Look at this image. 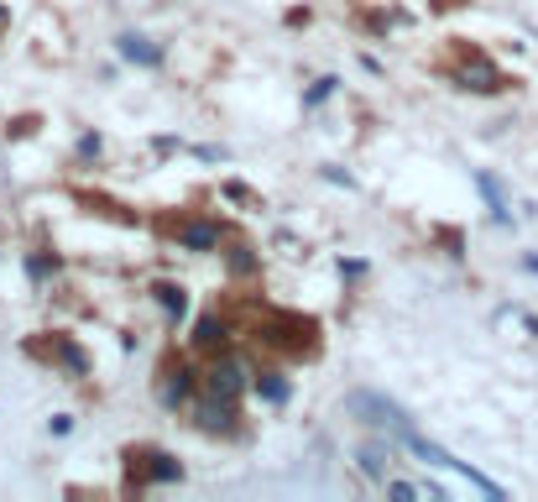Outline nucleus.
<instances>
[{
  "mask_svg": "<svg viewBox=\"0 0 538 502\" xmlns=\"http://www.w3.org/2000/svg\"><path fill=\"white\" fill-rule=\"evenodd\" d=\"M115 48H121V58L136 63V68H162V48L152 37H142V32H121V37H115Z\"/></svg>",
  "mask_w": 538,
  "mask_h": 502,
  "instance_id": "obj_10",
  "label": "nucleus"
},
{
  "mask_svg": "<svg viewBox=\"0 0 538 502\" xmlns=\"http://www.w3.org/2000/svg\"><path fill=\"white\" fill-rule=\"evenodd\" d=\"M178 246L183 251H220V220H178Z\"/></svg>",
  "mask_w": 538,
  "mask_h": 502,
  "instance_id": "obj_9",
  "label": "nucleus"
},
{
  "mask_svg": "<svg viewBox=\"0 0 538 502\" xmlns=\"http://www.w3.org/2000/svg\"><path fill=\"white\" fill-rule=\"evenodd\" d=\"M105 152V142H100V131H84L79 136V157H84V163H89V157H100Z\"/></svg>",
  "mask_w": 538,
  "mask_h": 502,
  "instance_id": "obj_19",
  "label": "nucleus"
},
{
  "mask_svg": "<svg viewBox=\"0 0 538 502\" xmlns=\"http://www.w3.org/2000/svg\"><path fill=\"white\" fill-rule=\"evenodd\" d=\"M361 471L371 476V482H387V466H392V445H361L356 450Z\"/></svg>",
  "mask_w": 538,
  "mask_h": 502,
  "instance_id": "obj_14",
  "label": "nucleus"
},
{
  "mask_svg": "<svg viewBox=\"0 0 538 502\" xmlns=\"http://www.w3.org/2000/svg\"><path fill=\"white\" fill-rule=\"evenodd\" d=\"M246 387H251V372L241 367L236 356H220V351H215V367L204 372V393H209V398H225V403H236V408H241Z\"/></svg>",
  "mask_w": 538,
  "mask_h": 502,
  "instance_id": "obj_4",
  "label": "nucleus"
},
{
  "mask_svg": "<svg viewBox=\"0 0 538 502\" xmlns=\"http://www.w3.org/2000/svg\"><path fill=\"white\" fill-rule=\"evenodd\" d=\"M131 461V482L136 487H162V482H183V466L173 461L168 450H142V455H126Z\"/></svg>",
  "mask_w": 538,
  "mask_h": 502,
  "instance_id": "obj_5",
  "label": "nucleus"
},
{
  "mask_svg": "<svg viewBox=\"0 0 538 502\" xmlns=\"http://www.w3.org/2000/svg\"><path fill=\"white\" fill-rule=\"evenodd\" d=\"M152 299L162 304V314H168V319L189 314V288H183V283H152Z\"/></svg>",
  "mask_w": 538,
  "mask_h": 502,
  "instance_id": "obj_13",
  "label": "nucleus"
},
{
  "mask_svg": "<svg viewBox=\"0 0 538 502\" xmlns=\"http://www.w3.org/2000/svg\"><path fill=\"white\" fill-rule=\"evenodd\" d=\"M340 278H366V262L361 257H340Z\"/></svg>",
  "mask_w": 538,
  "mask_h": 502,
  "instance_id": "obj_20",
  "label": "nucleus"
},
{
  "mask_svg": "<svg viewBox=\"0 0 538 502\" xmlns=\"http://www.w3.org/2000/svg\"><path fill=\"white\" fill-rule=\"evenodd\" d=\"M387 497H397V502H408V497H418V487H413V482H392V487H387Z\"/></svg>",
  "mask_w": 538,
  "mask_h": 502,
  "instance_id": "obj_21",
  "label": "nucleus"
},
{
  "mask_svg": "<svg viewBox=\"0 0 538 502\" xmlns=\"http://www.w3.org/2000/svg\"><path fill=\"white\" fill-rule=\"evenodd\" d=\"M6 21H11V11H6V6H0V27H6Z\"/></svg>",
  "mask_w": 538,
  "mask_h": 502,
  "instance_id": "obj_23",
  "label": "nucleus"
},
{
  "mask_svg": "<svg viewBox=\"0 0 538 502\" xmlns=\"http://www.w3.org/2000/svg\"><path fill=\"white\" fill-rule=\"evenodd\" d=\"M262 340L288 356H314L319 351V325L303 314H267L262 319Z\"/></svg>",
  "mask_w": 538,
  "mask_h": 502,
  "instance_id": "obj_2",
  "label": "nucleus"
},
{
  "mask_svg": "<svg viewBox=\"0 0 538 502\" xmlns=\"http://www.w3.org/2000/svg\"><path fill=\"white\" fill-rule=\"evenodd\" d=\"M199 382H204V377H199V372H194L183 356L162 361V372H157V403H162V408H173V414H178V408H189V403H194Z\"/></svg>",
  "mask_w": 538,
  "mask_h": 502,
  "instance_id": "obj_3",
  "label": "nucleus"
},
{
  "mask_svg": "<svg viewBox=\"0 0 538 502\" xmlns=\"http://www.w3.org/2000/svg\"><path fill=\"white\" fill-rule=\"evenodd\" d=\"M324 178H330V184H345V189H350V184H356V178H350L345 168H324Z\"/></svg>",
  "mask_w": 538,
  "mask_h": 502,
  "instance_id": "obj_22",
  "label": "nucleus"
},
{
  "mask_svg": "<svg viewBox=\"0 0 538 502\" xmlns=\"http://www.w3.org/2000/svg\"><path fill=\"white\" fill-rule=\"evenodd\" d=\"M225 267H230V278H251V272H262V257H256L251 246H230L225 251Z\"/></svg>",
  "mask_w": 538,
  "mask_h": 502,
  "instance_id": "obj_16",
  "label": "nucleus"
},
{
  "mask_svg": "<svg viewBox=\"0 0 538 502\" xmlns=\"http://www.w3.org/2000/svg\"><path fill=\"white\" fill-rule=\"evenodd\" d=\"M476 189H481V194H486V204H491V220L507 225V220H512V210H507V199H502V184H497V178H491V173H476Z\"/></svg>",
  "mask_w": 538,
  "mask_h": 502,
  "instance_id": "obj_15",
  "label": "nucleus"
},
{
  "mask_svg": "<svg viewBox=\"0 0 538 502\" xmlns=\"http://www.w3.org/2000/svg\"><path fill=\"white\" fill-rule=\"evenodd\" d=\"M194 429H199V435H236V403L204 393L194 403Z\"/></svg>",
  "mask_w": 538,
  "mask_h": 502,
  "instance_id": "obj_7",
  "label": "nucleus"
},
{
  "mask_svg": "<svg viewBox=\"0 0 538 502\" xmlns=\"http://www.w3.org/2000/svg\"><path fill=\"white\" fill-rule=\"evenodd\" d=\"M345 414L350 419H361V424H377V429H387V440L392 445H403L408 435H413V419H408V408H397L392 398H382V393H350L345 398Z\"/></svg>",
  "mask_w": 538,
  "mask_h": 502,
  "instance_id": "obj_1",
  "label": "nucleus"
},
{
  "mask_svg": "<svg viewBox=\"0 0 538 502\" xmlns=\"http://www.w3.org/2000/svg\"><path fill=\"white\" fill-rule=\"evenodd\" d=\"M335 89H340V79H335V74H324V79H314V84H309V95H303V105L314 110V105H324V100H330Z\"/></svg>",
  "mask_w": 538,
  "mask_h": 502,
  "instance_id": "obj_18",
  "label": "nucleus"
},
{
  "mask_svg": "<svg viewBox=\"0 0 538 502\" xmlns=\"http://www.w3.org/2000/svg\"><path fill=\"white\" fill-rule=\"evenodd\" d=\"M194 346L199 351H225L230 346V325H225L220 314H199L194 319Z\"/></svg>",
  "mask_w": 538,
  "mask_h": 502,
  "instance_id": "obj_11",
  "label": "nucleus"
},
{
  "mask_svg": "<svg viewBox=\"0 0 538 502\" xmlns=\"http://www.w3.org/2000/svg\"><path fill=\"white\" fill-rule=\"evenodd\" d=\"M455 84H460V89H471V95H497V89H507V79H502L481 53H471V58H465V63L455 68Z\"/></svg>",
  "mask_w": 538,
  "mask_h": 502,
  "instance_id": "obj_8",
  "label": "nucleus"
},
{
  "mask_svg": "<svg viewBox=\"0 0 538 502\" xmlns=\"http://www.w3.org/2000/svg\"><path fill=\"white\" fill-rule=\"evenodd\" d=\"M53 272H58V257H53V251H32V257H27V278H32V283H48Z\"/></svg>",
  "mask_w": 538,
  "mask_h": 502,
  "instance_id": "obj_17",
  "label": "nucleus"
},
{
  "mask_svg": "<svg viewBox=\"0 0 538 502\" xmlns=\"http://www.w3.org/2000/svg\"><path fill=\"white\" fill-rule=\"evenodd\" d=\"M251 387H256V398L272 403V408H288V398H293V387H288V377H283V372H256V377H251Z\"/></svg>",
  "mask_w": 538,
  "mask_h": 502,
  "instance_id": "obj_12",
  "label": "nucleus"
},
{
  "mask_svg": "<svg viewBox=\"0 0 538 502\" xmlns=\"http://www.w3.org/2000/svg\"><path fill=\"white\" fill-rule=\"evenodd\" d=\"M32 356L53 361V367H63L68 377H89V356L79 351L74 335H48V340H32Z\"/></svg>",
  "mask_w": 538,
  "mask_h": 502,
  "instance_id": "obj_6",
  "label": "nucleus"
}]
</instances>
